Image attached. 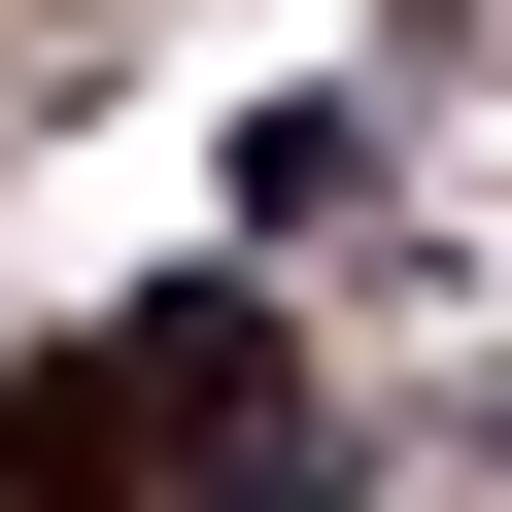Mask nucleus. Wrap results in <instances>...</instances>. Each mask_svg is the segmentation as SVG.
I'll use <instances>...</instances> for the list:
<instances>
[{"mask_svg": "<svg viewBox=\"0 0 512 512\" xmlns=\"http://www.w3.org/2000/svg\"><path fill=\"white\" fill-rule=\"evenodd\" d=\"M239 376H274V308H239V274H137L103 342L0 376V512H171V444H205Z\"/></svg>", "mask_w": 512, "mask_h": 512, "instance_id": "f257e3e1", "label": "nucleus"}, {"mask_svg": "<svg viewBox=\"0 0 512 512\" xmlns=\"http://www.w3.org/2000/svg\"><path fill=\"white\" fill-rule=\"evenodd\" d=\"M171 512H342V444H308V376H239V410L171 444Z\"/></svg>", "mask_w": 512, "mask_h": 512, "instance_id": "f03ea898", "label": "nucleus"}]
</instances>
